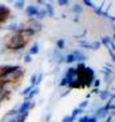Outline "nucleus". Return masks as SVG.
Masks as SVG:
<instances>
[{
    "mask_svg": "<svg viewBox=\"0 0 115 122\" xmlns=\"http://www.w3.org/2000/svg\"><path fill=\"white\" fill-rule=\"evenodd\" d=\"M106 65H107V66H109V67H113V66H112L111 64H110V63H106Z\"/></svg>",
    "mask_w": 115,
    "mask_h": 122,
    "instance_id": "obj_55",
    "label": "nucleus"
},
{
    "mask_svg": "<svg viewBox=\"0 0 115 122\" xmlns=\"http://www.w3.org/2000/svg\"><path fill=\"white\" fill-rule=\"evenodd\" d=\"M99 85H100V80L99 79H96V80H95V88H98V87L99 86Z\"/></svg>",
    "mask_w": 115,
    "mask_h": 122,
    "instance_id": "obj_41",
    "label": "nucleus"
},
{
    "mask_svg": "<svg viewBox=\"0 0 115 122\" xmlns=\"http://www.w3.org/2000/svg\"><path fill=\"white\" fill-rule=\"evenodd\" d=\"M18 33L19 34H21L23 37H24V36L30 37V36H32L34 34H35L36 32L30 28H28V29H20V30L18 31Z\"/></svg>",
    "mask_w": 115,
    "mask_h": 122,
    "instance_id": "obj_3",
    "label": "nucleus"
},
{
    "mask_svg": "<svg viewBox=\"0 0 115 122\" xmlns=\"http://www.w3.org/2000/svg\"><path fill=\"white\" fill-rule=\"evenodd\" d=\"M83 112H84V109H80V108L75 109H73V113H72V116L74 117H77V115H79V114H81Z\"/></svg>",
    "mask_w": 115,
    "mask_h": 122,
    "instance_id": "obj_16",
    "label": "nucleus"
},
{
    "mask_svg": "<svg viewBox=\"0 0 115 122\" xmlns=\"http://www.w3.org/2000/svg\"><path fill=\"white\" fill-rule=\"evenodd\" d=\"M95 13L98 14V15H102V6L99 7V8H95Z\"/></svg>",
    "mask_w": 115,
    "mask_h": 122,
    "instance_id": "obj_36",
    "label": "nucleus"
},
{
    "mask_svg": "<svg viewBox=\"0 0 115 122\" xmlns=\"http://www.w3.org/2000/svg\"><path fill=\"white\" fill-rule=\"evenodd\" d=\"M111 120H112V117H110L106 120V122H110V121H111Z\"/></svg>",
    "mask_w": 115,
    "mask_h": 122,
    "instance_id": "obj_53",
    "label": "nucleus"
},
{
    "mask_svg": "<svg viewBox=\"0 0 115 122\" xmlns=\"http://www.w3.org/2000/svg\"><path fill=\"white\" fill-rule=\"evenodd\" d=\"M51 114H48V115L46 117V121H46V122H49V121H50V120H51Z\"/></svg>",
    "mask_w": 115,
    "mask_h": 122,
    "instance_id": "obj_47",
    "label": "nucleus"
},
{
    "mask_svg": "<svg viewBox=\"0 0 115 122\" xmlns=\"http://www.w3.org/2000/svg\"><path fill=\"white\" fill-rule=\"evenodd\" d=\"M18 113V110L16 109H11L9 110L8 113H6V116H14V115H17Z\"/></svg>",
    "mask_w": 115,
    "mask_h": 122,
    "instance_id": "obj_29",
    "label": "nucleus"
},
{
    "mask_svg": "<svg viewBox=\"0 0 115 122\" xmlns=\"http://www.w3.org/2000/svg\"><path fill=\"white\" fill-rule=\"evenodd\" d=\"M39 49H40V48H39V45H35L30 48L29 52H30V54H32V55H36L39 52Z\"/></svg>",
    "mask_w": 115,
    "mask_h": 122,
    "instance_id": "obj_14",
    "label": "nucleus"
},
{
    "mask_svg": "<svg viewBox=\"0 0 115 122\" xmlns=\"http://www.w3.org/2000/svg\"><path fill=\"white\" fill-rule=\"evenodd\" d=\"M67 118H68V117H64L62 122H67Z\"/></svg>",
    "mask_w": 115,
    "mask_h": 122,
    "instance_id": "obj_52",
    "label": "nucleus"
},
{
    "mask_svg": "<svg viewBox=\"0 0 115 122\" xmlns=\"http://www.w3.org/2000/svg\"><path fill=\"white\" fill-rule=\"evenodd\" d=\"M58 3L59 6H65V5H68V3H69V1H68V0H58Z\"/></svg>",
    "mask_w": 115,
    "mask_h": 122,
    "instance_id": "obj_30",
    "label": "nucleus"
},
{
    "mask_svg": "<svg viewBox=\"0 0 115 122\" xmlns=\"http://www.w3.org/2000/svg\"><path fill=\"white\" fill-rule=\"evenodd\" d=\"M87 105H88V101H87V100H85V101L82 102L81 103H80L79 108L80 109H83V108H84V107H86Z\"/></svg>",
    "mask_w": 115,
    "mask_h": 122,
    "instance_id": "obj_31",
    "label": "nucleus"
},
{
    "mask_svg": "<svg viewBox=\"0 0 115 122\" xmlns=\"http://www.w3.org/2000/svg\"><path fill=\"white\" fill-rule=\"evenodd\" d=\"M111 41H112L111 38L110 37V36H105V37L102 38V43L104 45H106V46H107V45L110 43Z\"/></svg>",
    "mask_w": 115,
    "mask_h": 122,
    "instance_id": "obj_22",
    "label": "nucleus"
},
{
    "mask_svg": "<svg viewBox=\"0 0 115 122\" xmlns=\"http://www.w3.org/2000/svg\"><path fill=\"white\" fill-rule=\"evenodd\" d=\"M30 106H31V102L29 101H25L21 106L20 109L18 110V113L19 114H23L24 113H26V112H28V109H30Z\"/></svg>",
    "mask_w": 115,
    "mask_h": 122,
    "instance_id": "obj_5",
    "label": "nucleus"
},
{
    "mask_svg": "<svg viewBox=\"0 0 115 122\" xmlns=\"http://www.w3.org/2000/svg\"><path fill=\"white\" fill-rule=\"evenodd\" d=\"M36 79H37V76H36V74H34V75H32L31 79H30V82H31V83H32V86L33 87L36 86Z\"/></svg>",
    "mask_w": 115,
    "mask_h": 122,
    "instance_id": "obj_26",
    "label": "nucleus"
},
{
    "mask_svg": "<svg viewBox=\"0 0 115 122\" xmlns=\"http://www.w3.org/2000/svg\"><path fill=\"white\" fill-rule=\"evenodd\" d=\"M73 10L77 14H80V13H82L84 10H83V7L80 6V5L76 4V5H74V6H73Z\"/></svg>",
    "mask_w": 115,
    "mask_h": 122,
    "instance_id": "obj_13",
    "label": "nucleus"
},
{
    "mask_svg": "<svg viewBox=\"0 0 115 122\" xmlns=\"http://www.w3.org/2000/svg\"><path fill=\"white\" fill-rule=\"evenodd\" d=\"M46 15V11L45 10L42 9V10H40L38 12V14H37L36 16H37V18H38L43 19Z\"/></svg>",
    "mask_w": 115,
    "mask_h": 122,
    "instance_id": "obj_20",
    "label": "nucleus"
},
{
    "mask_svg": "<svg viewBox=\"0 0 115 122\" xmlns=\"http://www.w3.org/2000/svg\"><path fill=\"white\" fill-rule=\"evenodd\" d=\"M24 62H25V63H31L32 60V57H31L30 55L27 54L25 56H24Z\"/></svg>",
    "mask_w": 115,
    "mask_h": 122,
    "instance_id": "obj_33",
    "label": "nucleus"
},
{
    "mask_svg": "<svg viewBox=\"0 0 115 122\" xmlns=\"http://www.w3.org/2000/svg\"><path fill=\"white\" fill-rule=\"evenodd\" d=\"M43 77V74H42V73H40V74L39 75L38 78H37V79H36V85H40V82H42Z\"/></svg>",
    "mask_w": 115,
    "mask_h": 122,
    "instance_id": "obj_32",
    "label": "nucleus"
},
{
    "mask_svg": "<svg viewBox=\"0 0 115 122\" xmlns=\"http://www.w3.org/2000/svg\"><path fill=\"white\" fill-rule=\"evenodd\" d=\"M108 51H109V53H110V56L112 57V60H115V56H114V52H113V51H112V50L110 49V48L108 49Z\"/></svg>",
    "mask_w": 115,
    "mask_h": 122,
    "instance_id": "obj_40",
    "label": "nucleus"
},
{
    "mask_svg": "<svg viewBox=\"0 0 115 122\" xmlns=\"http://www.w3.org/2000/svg\"><path fill=\"white\" fill-rule=\"evenodd\" d=\"M107 113V111H106L104 109V108H101L99 109H98L95 113V116L96 117H104L106 114Z\"/></svg>",
    "mask_w": 115,
    "mask_h": 122,
    "instance_id": "obj_12",
    "label": "nucleus"
},
{
    "mask_svg": "<svg viewBox=\"0 0 115 122\" xmlns=\"http://www.w3.org/2000/svg\"><path fill=\"white\" fill-rule=\"evenodd\" d=\"M84 71L87 73V75H89V76H91L92 78H95V73H94V71H93L91 67H85V70H84Z\"/></svg>",
    "mask_w": 115,
    "mask_h": 122,
    "instance_id": "obj_19",
    "label": "nucleus"
},
{
    "mask_svg": "<svg viewBox=\"0 0 115 122\" xmlns=\"http://www.w3.org/2000/svg\"><path fill=\"white\" fill-rule=\"evenodd\" d=\"M73 54L75 56V59L77 60H78V61H85V60H87V57L85 56L83 54L82 52H80V51L76 50V51L73 52Z\"/></svg>",
    "mask_w": 115,
    "mask_h": 122,
    "instance_id": "obj_8",
    "label": "nucleus"
},
{
    "mask_svg": "<svg viewBox=\"0 0 115 122\" xmlns=\"http://www.w3.org/2000/svg\"><path fill=\"white\" fill-rule=\"evenodd\" d=\"M109 96H110V93L106 91H102L100 93V98L102 100H106V98H108Z\"/></svg>",
    "mask_w": 115,
    "mask_h": 122,
    "instance_id": "obj_18",
    "label": "nucleus"
},
{
    "mask_svg": "<svg viewBox=\"0 0 115 122\" xmlns=\"http://www.w3.org/2000/svg\"><path fill=\"white\" fill-rule=\"evenodd\" d=\"M7 30H12V31H16L18 32L20 29H18V25L16 24H13V25H10L9 26H7Z\"/></svg>",
    "mask_w": 115,
    "mask_h": 122,
    "instance_id": "obj_24",
    "label": "nucleus"
},
{
    "mask_svg": "<svg viewBox=\"0 0 115 122\" xmlns=\"http://www.w3.org/2000/svg\"><path fill=\"white\" fill-rule=\"evenodd\" d=\"M87 33V30H84V33H83L81 35H80V36H74V37L75 38H80V37H83V36H85V34Z\"/></svg>",
    "mask_w": 115,
    "mask_h": 122,
    "instance_id": "obj_42",
    "label": "nucleus"
},
{
    "mask_svg": "<svg viewBox=\"0 0 115 122\" xmlns=\"http://www.w3.org/2000/svg\"><path fill=\"white\" fill-rule=\"evenodd\" d=\"M15 7L16 8H18V9H23L24 8V2L23 1V0H20V1H18V2H16V3H15Z\"/></svg>",
    "mask_w": 115,
    "mask_h": 122,
    "instance_id": "obj_21",
    "label": "nucleus"
},
{
    "mask_svg": "<svg viewBox=\"0 0 115 122\" xmlns=\"http://www.w3.org/2000/svg\"><path fill=\"white\" fill-rule=\"evenodd\" d=\"M24 74V70H23L22 68L20 67L18 70L14 71L10 74L6 75L3 78H2L1 79H2V81H7V82H14V81H17L19 79H21V77H23V75Z\"/></svg>",
    "mask_w": 115,
    "mask_h": 122,
    "instance_id": "obj_1",
    "label": "nucleus"
},
{
    "mask_svg": "<svg viewBox=\"0 0 115 122\" xmlns=\"http://www.w3.org/2000/svg\"><path fill=\"white\" fill-rule=\"evenodd\" d=\"M80 46L81 48H87V49H93V46L89 45V44H85V45H80Z\"/></svg>",
    "mask_w": 115,
    "mask_h": 122,
    "instance_id": "obj_35",
    "label": "nucleus"
},
{
    "mask_svg": "<svg viewBox=\"0 0 115 122\" xmlns=\"http://www.w3.org/2000/svg\"><path fill=\"white\" fill-rule=\"evenodd\" d=\"M85 67H85V64L84 63H79V64L77 65V69H75L76 70V75H77L78 74H80V73L84 71Z\"/></svg>",
    "mask_w": 115,
    "mask_h": 122,
    "instance_id": "obj_11",
    "label": "nucleus"
},
{
    "mask_svg": "<svg viewBox=\"0 0 115 122\" xmlns=\"http://www.w3.org/2000/svg\"><path fill=\"white\" fill-rule=\"evenodd\" d=\"M75 60H76L75 56L73 55V54H69V55H67V56H66V62L68 63H70L74 62Z\"/></svg>",
    "mask_w": 115,
    "mask_h": 122,
    "instance_id": "obj_23",
    "label": "nucleus"
},
{
    "mask_svg": "<svg viewBox=\"0 0 115 122\" xmlns=\"http://www.w3.org/2000/svg\"><path fill=\"white\" fill-rule=\"evenodd\" d=\"M88 119H89V117L87 116L83 117V122H88Z\"/></svg>",
    "mask_w": 115,
    "mask_h": 122,
    "instance_id": "obj_45",
    "label": "nucleus"
},
{
    "mask_svg": "<svg viewBox=\"0 0 115 122\" xmlns=\"http://www.w3.org/2000/svg\"><path fill=\"white\" fill-rule=\"evenodd\" d=\"M99 92V90H98V88H95L94 90H92V93H94V94H96V93Z\"/></svg>",
    "mask_w": 115,
    "mask_h": 122,
    "instance_id": "obj_49",
    "label": "nucleus"
},
{
    "mask_svg": "<svg viewBox=\"0 0 115 122\" xmlns=\"http://www.w3.org/2000/svg\"><path fill=\"white\" fill-rule=\"evenodd\" d=\"M33 89V86H28L27 88H25L23 91V92L21 93V94L22 95H26V94H29V92H30Z\"/></svg>",
    "mask_w": 115,
    "mask_h": 122,
    "instance_id": "obj_27",
    "label": "nucleus"
},
{
    "mask_svg": "<svg viewBox=\"0 0 115 122\" xmlns=\"http://www.w3.org/2000/svg\"><path fill=\"white\" fill-rule=\"evenodd\" d=\"M91 97V94H88L87 95V98H88V97Z\"/></svg>",
    "mask_w": 115,
    "mask_h": 122,
    "instance_id": "obj_56",
    "label": "nucleus"
},
{
    "mask_svg": "<svg viewBox=\"0 0 115 122\" xmlns=\"http://www.w3.org/2000/svg\"><path fill=\"white\" fill-rule=\"evenodd\" d=\"M8 122H17V118H13V119H10Z\"/></svg>",
    "mask_w": 115,
    "mask_h": 122,
    "instance_id": "obj_51",
    "label": "nucleus"
},
{
    "mask_svg": "<svg viewBox=\"0 0 115 122\" xmlns=\"http://www.w3.org/2000/svg\"><path fill=\"white\" fill-rule=\"evenodd\" d=\"M38 9L36 7L33 6H29L27 7L26 9V14L29 17H32V16H36L38 14Z\"/></svg>",
    "mask_w": 115,
    "mask_h": 122,
    "instance_id": "obj_6",
    "label": "nucleus"
},
{
    "mask_svg": "<svg viewBox=\"0 0 115 122\" xmlns=\"http://www.w3.org/2000/svg\"><path fill=\"white\" fill-rule=\"evenodd\" d=\"M84 3L86 5V6H90V7H92V8H94V7H95V6L92 3V2L89 1V0H84Z\"/></svg>",
    "mask_w": 115,
    "mask_h": 122,
    "instance_id": "obj_34",
    "label": "nucleus"
},
{
    "mask_svg": "<svg viewBox=\"0 0 115 122\" xmlns=\"http://www.w3.org/2000/svg\"><path fill=\"white\" fill-rule=\"evenodd\" d=\"M46 13L48 14V15L50 17H54L55 15V10H54V7L51 4H46Z\"/></svg>",
    "mask_w": 115,
    "mask_h": 122,
    "instance_id": "obj_9",
    "label": "nucleus"
},
{
    "mask_svg": "<svg viewBox=\"0 0 115 122\" xmlns=\"http://www.w3.org/2000/svg\"><path fill=\"white\" fill-rule=\"evenodd\" d=\"M92 46H93V49L97 50V49H99L100 48V46H101V43L99 42V41H96V42H95L94 45H92Z\"/></svg>",
    "mask_w": 115,
    "mask_h": 122,
    "instance_id": "obj_37",
    "label": "nucleus"
},
{
    "mask_svg": "<svg viewBox=\"0 0 115 122\" xmlns=\"http://www.w3.org/2000/svg\"><path fill=\"white\" fill-rule=\"evenodd\" d=\"M67 84H68V82H67L66 79H65V78H63V79H62V81H61V82H60V86H66Z\"/></svg>",
    "mask_w": 115,
    "mask_h": 122,
    "instance_id": "obj_38",
    "label": "nucleus"
},
{
    "mask_svg": "<svg viewBox=\"0 0 115 122\" xmlns=\"http://www.w3.org/2000/svg\"><path fill=\"white\" fill-rule=\"evenodd\" d=\"M69 86L71 88H80V84L78 82L77 80H73L69 83Z\"/></svg>",
    "mask_w": 115,
    "mask_h": 122,
    "instance_id": "obj_17",
    "label": "nucleus"
},
{
    "mask_svg": "<svg viewBox=\"0 0 115 122\" xmlns=\"http://www.w3.org/2000/svg\"><path fill=\"white\" fill-rule=\"evenodd\" d=\"M104 69L106 71V72H107V73H110V74H112V73H113V71L110 70V68H108L107 67H104Z\"/></svg>",
    "mask_w": 115,
    "mask_h": 122,
    "instance_id": "obj_43",
    "label": "nucleus"
},
{
    "mask_svg": "<svg viewBox=\"0 0 115 122\" xmlns=\"http://www.w3.org/2000/svg\"><path fill=\"white\" fill-rule=\"evenodd\" d=\"M38 93H39V89H38V88H36V89L32 90V91H31L30 92H29L28 98V99L33 98V97H34V96H36V95Z\"/></svg>",
    "mask_w": 115,
    "mask_h": 122,
    "instance_id": "obj_15",
    "label": "nucleus"
},
{
    "mask_svg": "<svg viewBox=\"0 0 115 122\" xmlns=\"http://www.w3.org/2000/svg\"><path fill=\"white\" fill-rule=\"evenodd\" d=\"M57 46L58 48H60V49H62L63 48H64L65 46V41L62 40V39H61V40H58L57 41Z\"/></svg>",
    "mask_w": 115,
    "mask_h": 122,
    "instance_id": "obj_25",
    "label": "nucleus"
},
{
    "mask_svg": "<svg viewBox=\"0 0 115 122\" xmlns=\"http://www.w3.org/2000/svg\"><path fill=\"white\" fill-rule=\"evenodd\" d=\"M28 116V112H26L23 114H19L17 117V122H24L26 120L27 117Z\"/></svg>",
    "mask_w": 115,
    "mask_h": 122,
    "instance_id": "obj_10",
    "label": "nucleus"
},
{
    "mask_svg": "<svg viewBox=\"0 0 115 122\" xmlns=\"http://www.w3.org/2000/svg\"><path fill=\"white\" fill-rule=\"evenodd\" d=\"M6 97H7V94H5V93L3 92V91L2 90L1 86H0V102L3 101Z\"/></svg>",
    "mask_w": 115,
    "mask_h": 122,
    "instance_id": "obj_28",
    "label": "nucleus"
},
{
    "mask_svg": "<svg viewBox=\"0 0 115 122\" xmlns=\"http://www.w3.org/2000/svg\"><path fill=\"white\" fill-rule=\"evenodd\" d=\"M37 2H38V3L41 4V5H42V4H43V1H41V0H38V1H37Z\"/></svg>",
    "mask_w": 115,
    "mask_h": 122,
    "instance_id": "obj_54",
    "label": "nucleus"
},
{
    "mask_svg": "<svg viewBox=\"0 0 115 122\" xmlns=\"http://www.w3.org/2000/svg\"><path fill=\"white\" fill-rule=\"evenodd\" d=\"M110 45H111L112 49H113V50H115V45H114V43L113 42V41H111V42L110 43Z\"/></svg>",
    "mask_w": 115,
    "mask_h": 122,
    "instance_id": "obj_48",
    "label": "nucleus"
},
{
    "mask_svg": "<svg viewBox=\"0 0 115 122\" xmlns=\"http://www.w3.org/2000/svg\"><path fill=\"white\" fill-rule=\"evenodd\" d=\"M115 109L114 105H110V108H109V110L110 109Z\"/></svg>",
    "mask_w": 115,
    "mask_h": 122,
    "instance_id": "obj_50",
    "label": "nucleus"
},
{
    "mask_svg": "<svg viewBox=\"0 0 115 122\" xmlns=\"http://www.w3.org/2000/svg\"><path fill=\"white\" fill-rule=\"evenodd\" d=\"M75 121V117L73 116H68L67 118V122H73Z\"/></svg>",
    "mask_w": 115,
    "mask_h": 122,
    "instance_id": "obj_39",
    "label": "nucleus"
},
{
    "mask_svg": "<svg viewBox=\"0 0 115 122\" xmlns=\"http://www.w3.org/2000/svg\"><path fill=\"white\" fill-rule=\"evenodd\" d=\"M23 44H25L24 38L21 34L18 33V34H15V35L12 36V37L10 38V41H9V44L7 45V47L9 48H10V49H13L14 48H15L20 45H23Z\"/></svg>",
    "mask_w": 115,
    "mask_h": 122,
    "instance_id": "obj_2",
    "label": "nucleus"
},
{
    "mask_svg": "<svg viewBox=\"0 0 115 122\" xmlns=\"http://www.w3.org/2000/svg\"><path fill=\"white\" fill-rule=\"evenodd\" d=\"M69 92H70V91H69H69H67L66 92H65L64 94L61 95V97H65V96H67V95L69 94Z\"/></svg>",
    "mask_w": 115,
    "mask_h": 122,
    "instance_id": "obj_44",
    "label": "nucleus"
},
{
    "mask_svg": "<svg viewBox=\"0 0 115 122\" xmlns=\"http://www.w3.org/2000/svg\"><path fill=\"white\" fill-rule=\"evenodd\" d=\"M76 75V70L74 67H69V70L66 73V75H65V79L67 80L68 83H70L71 82L73 81V77Z\"/></svg>",
    "mask_w": 115,
    "mask_h": 122,
    "instance_id": "obj_4",
    "label": "nucleus"
},
{
    "mask_svg": "<svg viewBox=\"0 0 115 122\" xmlns=\"http://www.w3.org/2000/svg\"><path fill=\"white\" fill-rule=\"evenodd\" d=\"M42 25L40 23H39L38 21L35 20H32V23L30 24V29L35 32H39L42 30Z\"/></svg>",
    "mask_w": 115,
    "mask_h": 122,
    "instance_id": "obj_7",
    "label": "nucleus"
},
{
    "mask_svg": "<svg viewBox=\"0 0 115 122\" xmlns=\"http://www.w3.org/2000/svg\"><path fill=\"white\" fill-rule=\"evenodd\" d=\"M88 122H97V120L95 117H91L88 119Z\"/></svg>",
    "mask_w": 115,
    "mask_h": 122,
    "instance_id": "obj_46",
    "label": "nucleus"
}]
</instances>
